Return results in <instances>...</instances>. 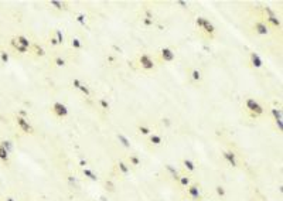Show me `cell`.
Here are the masks:
<instances>
[{"instance_id": "cell-1", "label": "cell", "mask_w": 283, "mask_h": 201, "mask_svg": "<svg viewBox=\"0 0 283 201\" xmlns=\"http://www.w3.org/2000/svg\"><path fill=\"white\" fill-rule=\"evenodd\" d=\"M245 106H246V109L251 112L252 116H255V118L263 113V106L259 104L258 101L252 99V98H248V99L245 101Z\"/></svg>"}, {"instance_id": "cell-2", "label": "cell", "mask_w": 283, "mask_h": 201, "mask_svg": "<svg viewBox=\"0 0 283 201\" xmlns=\"http://www.w3.org/2000/svg\"><path fill=\"white\" fill-rule=\"evenodd\" d=\"M16 123L18 125V128L21 129L23 132H26V133H33L34 132V129H33V126L28 123V121L26 119V118H21V116H17L16 118Z\"/></svg>"}, {"instance_id": "cell-3", "label": "cell", "mask_w": 283, "mask_h": 201, "mask_svg": "<svg viewBox=\"0 0 283 201\" xmlns=\"http://www.w3.org/2000/svg\"><path fill=\"white\" fill-rule=\"evenodd\" d=\"M139 63L140 65L147 70V71H150V70H153L154 68V61L150 58V55H147V54H142V55L139 57Z\"/></svg>"}, {"instance_id": "cell-4", "label": "cell", "mask_w": 283, "mask_h": 201, "mask_svg": "<svg viewBox=\"0 0 283 201\" xmlns=\"http://www.w3.org/2000/svg\"><path fill=\"white\" fill-rule=\"evenodd\" d=\"M52 112L55 113L58 118H65L68 115V108L64 104H61V102H55L52 105Z\"/></svg>"}, {"instance_id": "cell-5", "label": "cell", "mask_w": 283, "mask_h": 201, "mask_svg": "<svg viewBox=\"0 0 283 201\" xmlns=\"http://www.w3.org/2000/svg\"><path fill=\"white\" fill-rule=\"evenodd\" d=\"M255 31L258 33L259 36H266L267 33H269V28H267V26L263 23V21H258V23H255Z\"/></svg>"}, {"instance_id": "cell-6", "label": "cell", "mask_w": 283, "mask_h": 201, "mask_svg": "<svg viewBox=\"0 0 283 201\" xmlns=\"http://www.w3.org/2000/svg\"><path fill=\"white\" fill-rule=\"evenodd\" d=\"M160 54H162L163 60H164V61H167V63L173 61V60L176 58V54H174V51H173L171 48H163Z\"/></svg>"}, {"instance_id": "cell-7", "label": "cell", "mask_w": 283, "mask_h": 201, "mask_svg": "<svg viewBox=\"0 0 283 201\" xmlns=\"http://www.w3.org/2000/svg\"><path fill=\"white\" fill-rule=\"evenodd\" d=\"M251 64L255 67V68H260L263 65V61L262 58L259 57L258 53H251Z\"/></svg>"}, {"instance_id": "cell-8", "label": "cell", "mask_w": 283, "mask_h": 201, "mask_svg": "<svg viewBox=\"0 0 283 201\" xmlns=\"http://www.w3.org/2000/svg\"><path fill=\"white\" fill-rule=\"evenodd\" d=\"M224 159H225L229 164H232L234 167H236V156H235V153L234 152H229V150H226V152H224Z\"/></svg>"}, {"instance_id": "cell-9", "label": "cell", "mask_w": 283, "mask_h": 201, "mask_svg": "<svg viewBox=\"0 0 283 201\" xmlns=\"http://www.w3.org/2000/svg\"><path fill=\"white\" fill-rule=\"evenodd\" d=\"M17 44H20L21 47H24V48H30V45H31V43H30V40L27 38V37H24V36H17Z\"/></svg>"}, {"instance_id": "cell-10", "label": "cell", "mask_w": 283, "mask_h": 201, "mask_svg": "<svg viewBox=\"0 0 283 201\" xmlns=\"http://www.w3.org/2000/svg\"><path fill=\"white\" fill-rule=\"evenodd\" d=\"M202 30L207 33V34L212 36V34H214V31H215V27H214V24H212L211 21H208V20L205 18V21H204V26H202Z\"/></svg>"}, {"instance_id": "cell-11", "label": "cell", "mask_w": 283, "mask_h": 201, "mask_svg": "<svg viewBox=\"0 0 283 201\" xmlns=\"http://www.w3.org/2000/svg\"><path fill=\"white\" fill-rule=\"evenodd\" d=\"M188 194H190L191 198L197 200V198H200V188L197 185H190L188 187Z\"/></svg>"}, {"instance_id": "cell-12", "label": "cell", "mask_w": 283, "mask_h": 201, "mask_svg": "<svg viewBox=\"0 0 283 201\" xmlns=\"http://www.w3.org/2000/svg\"><path fill=\"white\" fill-rule=\"evenodd\" d=\"M11 45H13V47H14V48H16L20 54H26V53L28 51V48H24V47H21L20 44H17L16 38H13V40H11Z\"/></svg>"}, {"instance_id": "cell-13", "label": "cell", "mask_w": 283, "mask_h": 201, "mask_svg": "<svg viewBox=\"0 0 283 201\" xmlns=\"http://www.w3.org/2000/svg\"><path fill=\"white\" fill-rule=\"evenodd\" d=\"M266 18L273 27H280V20L277 18V16H270V17H266Z\"/></svg>"}, {"instance_id": "cell-14", "label": "cell", "mask_w": 283, "mask_h": 201, "mask_svg": "<svg viewBox=\"0 0 283 201\" xmlns=\"http://www.w3.org/2000/svg\"><path fill=\"white\" fill-rule=\"evenodd\" d=\"M0 160H3V161L9 160V152L1 145H0Z\"/></svg>"}, {"instance_id": "cell-15", "label": "cell", "mask_w": 283, "mask_h": 201, "mask_svg": "<svg viewBox=\"0 0 283 201\" xmlns=\"http://www.w3.org/2000/svg\"><path fill=\"white\" fill-rule=\"evenodd\" d=\"M162 136L160 135H150V142L153 145H162Z\"/></svg>"}, {"instance_id": "cell-16", "label": "cell", "mask_w": 283, "mask_h": 201, "mask_svg": "<svg viewBox=\"0 0 283 201\" xmlns=\"http://www.w3.org/2000/svg\"><path fill=\"white\" fill-rule=\"evenodd\" d=\"M118 139H119V142H121L125 147H130V142L128 140V137L126 136H123L122 133H119V135H118Z\"/></svg>"}, {"instance_id": "cell-17", "label": "cell", "mask_w": 283, "mask_h": 201, "mask_svg": "<svg viewBox=\"0 0 283 201\" xmlns=\"http://www.w3.org/2000/svg\"><path fill=\"white\" fill-rule=\"evenodd\" d=\"M50 4H51L52 7H55L57 10H62V9H65V4H64V3H61V1H57V0H51V1H50Z\"/></svg>"}, {"instance_id": "cell-18", "label": "cell", "mask_w": 283, "mask_h": 201, "mask_svg": "<svg viewBox=\"0 0 283 201\" xmlns=\"http://www.w3.org/2000/svg\"><path fill=\"white\" fill-rule=\"evenodd\" d=\"M55 40H57V44H62L64 43V34L61 33V30H55Z\"/></svg>"}, {"instance_id": "cell-19", "label": "cell", "mask_w": 283, "mask_h": 201, "mask_svg": "<svg viewBox=\"0 0 283 201\" xmlns=\"http://www.w3.org/2000/svg\"><path fill=\"white\" fill-rule=\"evenodd\" d=\"M272 115H273L275 121H283V118H282V112H280V109H272Z\"/></svg>"}, {"instance_id": "cell-20", "label": "cell", "mask_w": 283, "mask_h": 201, "mask_svg": "<svg viewBox=\"0 0 283 201\" xmlns=\"http://www.w3.org/2000/svg\"><path fill=\"white\" fill-rule=\"evenodd\" d=\"M0 60H1V63H3V64H7L9 60H10V55H9V53H6V51H1V53H0Z\"/></svg>"}, {"instance_id": "cell-21", "label": "cell", "mask_w": 283, "mask_h": 201, "mask_svg": "<svg viewBox=\"0 0 283 201\" xmlns=\"http://www.w3.org/2000/svg\"><path fill=\"white\" fill-rule=\"evenodd\" d=\"M71 45H72L74 48H82V43H81V40L79 38H72L71 40Z\"/></svg>"}, {"instance_id": "cell-22", "label": "cell", "mask_w": 283, "mask_h": 201, "mask_svg": "<svg viewBox=\"0 0 283 201\" xmlns=\"http://www.w3.org/2000/svg\"><path fill=\"white\" fill-rule=\"evenodd\" d=\"M139 132H140L142 135H150V133H152L150 128H149V126H143V125L139 126Z\"/></svg>"}, {"instance_id": "cell-23", "label": "cell", "mask_w": 283, "mask_h": 201, "mask_svg": "<svg viewBox=\"0 0 283 201\" xmlns=\"http://www.w3.org/2000/svg\"><path fill=\"white\" fill-rule=\"evenodd\" d=\"M191 78L194 81H200L201 80V72H200L198 70H193V71H191Z\"/></svg>"}, {"instance_id": "cell-24", "label": "cell", "mask_w": 283, "mask_h": 201, "mask_svg": "<svg viewBox=\"0 0 283 201\" xmlns=\"http://www.w3.org/2000/svg\"><path fill=\"white\" fill-rule=\"evenodd\" d=\"M184 167H186L187 170H190V171H193V170L195 169L194 163H193L191 160H184Z\"/></svg>"}, {"instance_id": "cell-25", "label": "cell", "mask_w": 283, "mask_h": 201, "mask_svg": "<svg viewBox=\"0 0 283 201\" xmlns=\"http://www.w3.org/2000/svg\"><path fill=\"white\" fill-rule=\"evenodd\" d=\"M79 91H81L82 94H85L87 97H89V95H91V89H89L88 87L85 85V84H82L81 87H79Z\"/></svg>"}, {"instance_id": "cell-26", "label": "cell", "mask_w": 283, "mask_h": 201, "mask_svg": "<svg viewBox=\"0 0 283 201\" xmlns=\"http://www.w3.org/2000/svg\"><path fill=\"white\" fill-rule=\"evenodd\" d=\"M84 174H85V176H88L91 180H96V178H98V177L95 176V173H94V171H91V170H88V169L84 170Z\"/></svg>"}, {"instance_id": "cell-27", "label": "cell", "mask_w": 283, "mask_h": 201, "mask_svg": "<svg viewBox=\"0 0 283 201\" xmlns=\"http://www.w3.org/2000/svg\"><path fill=\"white\" fill-rule=\"evenodd\" d=\"M54 63H55L57 67H64V65H65V60H64V58H61V57H57L55 60H54Z\"/></svg>"}, {"instance_id": "cell-28", "label": "cell", "mask_w": 283, "mask_h": 201, "mask_svg": "<svg viewBox=\"0 0 283 201\" xmlns=\"http://www.w3.org/2000/svg\"><path fill=\"white\" fill-rule=\"evenodd\" d=\"M204 21H205V18H204V17H197V20H195V26H197L198 28H202Z\"/></svg>"}, {"instance_id": "cell-29", "label": "cell", "mask_w": 283, "mask_h": 201, "mask_svg": "<svg viewBox=\"0 0 283 201\" xmlns=\"http://www.w3.org/2000/svg\"><path fill=\"white\" fill-rule=\"evenodd\" d=\"M77 20H78V23L82 26H85V23H87V17H85V14H78L77 16Z\"/></svg>"}, {"instance_id": "cell-30", "label": "cell", "mask_w": 283, "mask_h": 201, "mask_svg": "<svg viewBox=\"0 0 283 201\" xmlns=\"http://www.w3.org/2000/svg\"><path fill=\"white\" fill-rule=\"evenodd\" d=\"M119 169H121V171L123 173V174H126V173H129V167L125 164V163H119Z\"/></svg>"}, {"instance_id": "cell-31", "label": "cell", "mask_w": 283, "mask_h": 201, "mask_svg": "<svg viewBox=\"0 0 283 201\" xmlns=\"http://www.w3.org/2000/svg\"><path fill=\"white\" fill-rule=\"evenodd\" d=\"M34 47H35V54H37V55H40V57L45 55V51H44L43 47H38V45H34Z\"/></svg>"}, {"instance_id": "cell-32", "label": "cell", "mask_w": 283, "mask_h": 201, "mask_svg": "<svg viewBox=\"0 0 283 201\" xmlns=\"http://www.w3.org/2000/svg\"><path fill=\"white\" fill-rule=\"evenodd\" d=\"M130 163L133 164V166H139V163H140V159L136 157V156H130Z\"/></svg>"}, {"instance_id": "cell-33", "label": "cell", "mask_w": 283, "mask_h": 201, "mask_svg": "<svg viewBox=\"0 0 283 201\" xmlns=\"http://www.w3.org/2000/svg\"><path fill=\"white\" fill-rule=\"evenodd\" d=\"M99 105H101L104 109H109V102H108L106 99H101V101H99Z\"/></svg>"}, {"instance_id": "cell-34", "label": "cell", "mask_w": 283, "mask_h": 201, "mask_svg": "<svg viewBox=\"0 0 283 201\" xmlns=\"http://www.w3.org/2000/svg\"><path fill=\"white\" fill-rule=\"evenodd\" d=\"M180 183H181V185H188L190 184V178H188V177H181V178H180Z\"/></svg>"}, {"instance_id": "cell-35", "label": "cell", "mask_w": 283, "mask_h": 201, "mask_svg": "<svg viewBox=\"0 0 283 201\" xmlns=\"http://www.w3.org/2000/svg\"><path fill=\"white\" fill-rule=\"evenodd\" d=\"M143 24L147 26V27H149V26H152V24H153V18H147V17H145V18H143Z\"/></svg>"}, {"instance_id": "cell-36", "label": "cell", "mask_w": 283, "mask_h": 201, "mask_svg": "<svg viewBox=\"0 0 283 201\" xmlns=\"http://www.w3.org/2000/svg\"><path fill=\"white\" fill-rule=\"evenodd\" d=\"M217 193H218V195H221V197H224V195H225V190H224V187H221V185H218V187H217Z\"/></svg>"}, {"instance_id": "cell-37", "label": "cell", "mask_w": 283, "mask_h": 201, "mask_svg": "<svg viewBox=\"0 0 283 201\" xmlns=\"http://www.w3.org/2000/svg\"><path fill=\"white\" fill-rule=\"evenodd\" d=\"M72 85H74V87H75V88H77V89H79V87H81V85H82V82H81V81H79V80H77V78H75V80L72 81Z\"/></svg>"}, {"instance_id": "cell-38", "label": "cell", "mask_w": 283, "mask_h": 201, "mask_svg": "<svg viewBox=\"0 0 283 201\" xmlns=\"http://www.w3.org/2000/svg\"><path fill=\"white\" fill-rule=\"evenodd\" d=\"M265 11H266L267 17H270V16H276V14H275V11H273L272 9H269V7H265Z\"/></svg>"}, {"instance_id": "cell-39", "label": "cell", "mask_w": 283, "mask_h": 201, "mask_svg": "<svg viewBox=\"0 0 283 201\" xmlns=\"http://www.w3.org/2000/svg\"><path fill=\"white\" fill-rule=\"evenodd\" d=\"M163 123H166V126H170V121H169V119H163Z\"/></svg>"}, {"instance_id": "cell-40", "label": "cell", "mask_w": 283, "mask_h": 201, "mask_svg": "<svg viewBox=\"0 0 283 201\" xmlns=\"http://www.w3.org/2000/svg\"><path fill=\"white\" fill-rule=\"evenodd\" d=\"M177 4H180V6H184V7H186V6H187V3H186V1H177Z\"/></svg>"}, {"instance_id": "cell-41", "label": "cell", "mask_w": 283, "mask_h": 201, "mask_svg": "<svg viewBox=\"0 0 283 201\" xmlns=\"http://www.w3.org/2000/svg\"><path fill=\"white\" fill-rule=\"evenodd\" d=\"M51 44H52V45H55V44H57V40H55V38H51Z\"/></svg>"}, {"instance_id": "cell-42", "label": "cell", "mask_w": 283, "mask_h": 201, "mask_svg": "<svg viewBox=\"0 0 283 201\" xmlns=\"http://www.w3.org/2000/svg\"><path fill=\"white\" fill-rule=\"evenodd\" d=\"M6 201H14V200H13L11 197H9V198H6Z\"/></svg>"}]
</instances>
